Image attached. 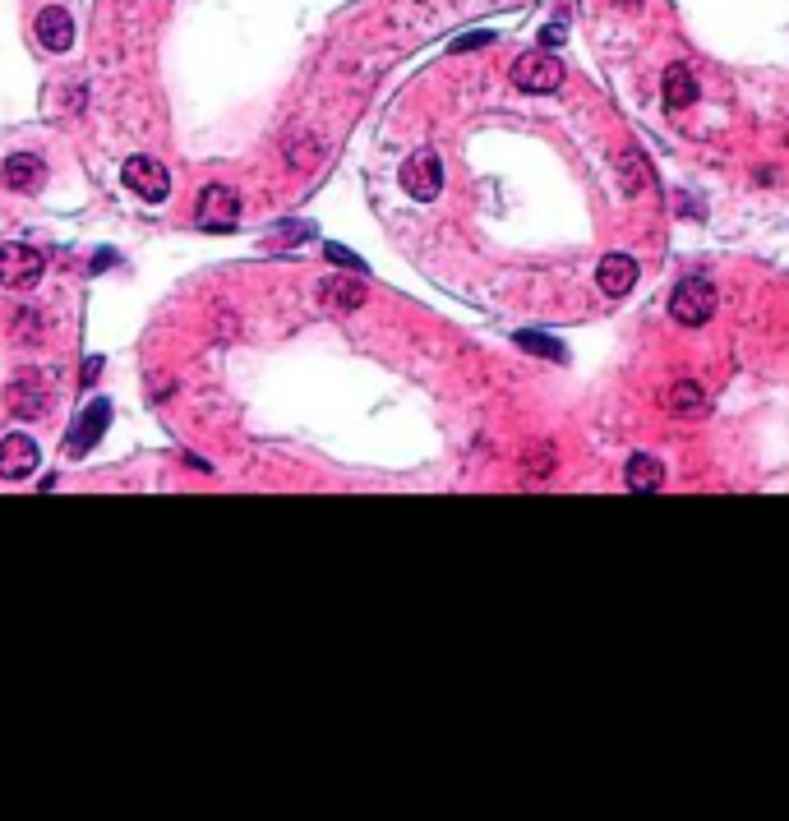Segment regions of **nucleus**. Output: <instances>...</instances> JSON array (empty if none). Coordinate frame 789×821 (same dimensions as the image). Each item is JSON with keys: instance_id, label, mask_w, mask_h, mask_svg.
<instances>
[{"instance_id": "obj_17", "label": "nucleus", "mask_w": 789, "mask_h": 821, "mask_svg": "<svg viewBox=\"0 0 789 821\" xmlns=\"http://www.w3.org/2000/svg\"><path fill=\"white\" fill-rule=\"evenodd\" d=\"M517 346H526V351H540L545 360H568V356H563V346L554 342V337H540V333H517Z\"/></svg>"}, {"instance_id": "obj_19", "label": "nucleus", "mask_w": 789, "mask_h": 821, "mask_svg": "<svg viewBox=\"0 0 789 821\" xmlns=\"http://www.w3.org/2000/svg\"><path fill=\"white\" fill-rule=\"evenodd\" d=\"M328 259H333V263H347V268H356V273H365V263H360L356 254H347L342 245H328Z\"/></svg>"}, {"instance_id": "obj_1", "label": "nucleus", "mask_w": 789, "mask_h": 821, "mask_svg": "<svg viewBox=\"0 0 789 821\" xmlns=\"http://www.w3.org/2000/svg\"><path fill=\"white\" fill-rule=\"evenodd\" d=\"M42 273H47V254L37 245H24V240L0 245V286L5 291H33Z\"/></svg>"}, {"instance_id": "obj_11", "label": "nucleus", "mask_w": 789, "mask_h": 821, "mask_svg": "<svg viewBox=\"0 0 789 821\" xmlns=\"http://www.w3.org/2000/svg\"><path fill=\"white\" fill-rule=\"evenodd\" d=\"M33 28H37V42H42L47 51H56V56L74 47V14L60 10V5H47V10L37 14Z\"/></svg>"}, {"instance_id": "obj_10", "label": "nucleus", "mask_w": 789, "mask_h": 821, "mask_svg": "<svg viewBox=\"0 0 789 821\" xmlns=\"http://www.w3.org/2000/svg\"><path fill=\"white\" fill-rule=\"evenodd\" d=\"M47 383H42V374H19V379L10 383V411L19 420H37V416H47Z\"/></svg>"}, {"instance_id": "obj_21", "label": "nucleus", "mask_w": 789, "mask_h": 821, "mask_svg": "<svg viewBox=\"0 0 789 821\" xmlns=\"http://www.w3.org/2000/svg\"><path fill=\"white\" fill-rule=\"evenodd\" d=\"M619 5H623V10H633V5H642V0H619Z\"/></svg>"}, {"instance_id": "obj_4", "label": "nucleus", "mask_w": 789, "mask_h": 821, "mask_svg": "<svg viewBox=\"0 0 789 821\" xmlns=\"http://www.w3.org/2000/svg\"><path fill=\"white\" fill-rule=\"evenodd\" d=\"M513 84L522 93H554L563 84V60L550 56V51H526L513 65Z\"/></svg>"}, {"instance_id": "obj_3", "label": "nucleus", "mask_w": 789, "mask_h": 821, "mask_svg": "<svg viewBox=\"0 0 789 821\" xmlns=\"http://www.w3.org/2000/svg\"><path fill=\"white\" fill-rule=\"evenodd\" d=\"M194 222L204 231H231L240 222V194L231 185H208L194 203Z\"/></svg>"}, {"instance_id": "obj_8", "label": "nucleus", "mask_w": 789, "mask_h": 821, "mask_svg": "<svg viewBox=\"0 0 789 821\" xmlns=\"http://www.w3.org/2000/svg\"><path fill=\"white\" fill-rule=\"evenodd\" d=\"M107 425H111V402H107V397H97V402L84 406V416L74 420V434H70V443H65V453L84 457L88 448L102 439V429H107Z\"/></svg>"}, {"instance_id": "obj_15", "label": "nucleus", "mask_w": 789, "mask_h": 821, "mask_svg": "<svg viewBox=\"0 0 789 821\" xmlns=\"http://www.w3.org/2000/svg\"><path fill=\"white\" fill-rule=\"evenodd\" d=\"M665 406H670L674 416H702L706 411V393H702V383L693 379H683L670 388V397H665Z\"/></svg>"}, {"instance_id": "obj_2", "label": "nucleus", "mask_w": 789, "mask_h": 821, "mask_svg": "<svg viewBox=\"0 0 789 821\" xmlns=\"http://www.w3.org/2000/svg\"><path fill=\"white\" fill-rule=\"evenodd\" d=\"M120 180H125V190L139 194L144 203H162L171 194V176L167 167L157 162V157H144V153H134L125 167H120Z\"/></svg>"}, {"instance_id": "obj_5", "label": "nucleus", "mask_w": 789, "mask_h": 821, "mask_svg": "<svg viewBox=\"0 0 789 821\" xmlns=\"http://www.w3.org/2000/svg\"><path fill=\"white\" fill-rule=\"evenodd\" d=\"M670 314L683 323V328H697L716 314V286L693 277V282H679V291L670 296Z\"/></svg>"}, {"instance_id": "obj_13", "label": "nucleus", "mask_w": 789, "mask_h": 821, "mask_svg": "<svg viewBox=\"0 0 789 821\" xmlns=\"http://www.w3.org/2000/svg\"><path fill=\"white\" fill-rule=\"evenodd\" d=\"M665 102H670V111H683L697 102V79L688 65H670L665 70Z\"/></svg>"}, {"instance_id": "obj_16", "label": "nucleus", "mask_w": 789, "mask_h": 821, "mask_svg": "<svg viewBox=\"0 0 789 821\" xmlns=\"http://www.w3.org/2000/svg\"><path fill=\"white\" fill-rule=\"evenodd\" d=\"M323 300H333V305H342V310H356L360 300H365V286L360 282H328L323 286Z\"/></svg>"}, {"instance_id": "obj_6", "label": "nucleus", "mask_w": 789, "mask_h": 821, "mask_svg": "<svg viewBox=\"0 0 789 821\" xmlns=\"http://www.w3.org/2000/svg\"><path fill=\"white\" fill-rule=\"evenodd\" d=\"M402 190H407L411 199H420V203L439 199V190H443V167H439V157H434V153H416V157H407V167H402Z\"/></svg>"}, {"instance_id": "obj_18", "label": "nucleus", "mask_w": 789, "mask_h": 821, "mask_svg": "<svg viewBox=\"0 0 789 821\" xmlns=\"http://www.w3.org/2000/svg\"><path fill=\"white\" fill-rule=\"evenodd\" d=\"M494 33H467V37H457L453 51H480V47H490Z\"/></svg>"}, {"instance_id": "obj_14", "label": "nucleus", "mask_w": 789, "mask_h": 821, "mask_svg": "<svg viewBox=\"0 0 789 821\" xmlns=\"http://www.w3.org/2000/svg\"><path fill=\"white\" fill-rule=\"evenodd\" d=\"M665 485V466L656 462V457H646L637 453L633 462H628V489H637V494H651V489Z\"/></svg>"}, {"instance_id": "obj_20", "label": "nucleus", "mask_w": 789, "mask_h": 821, "mask_svg": "<svg viewBox=\"0 0 789 821\" xmlns=\"http://www.w3.org/2000/svg\"><path fill=\"white\" fill-rule=\"evenodd\" d=\"M563 37H568V28H563V24H550L545 33H540V42H545V47H559Z\"/></svg>"}, {"instance_id": "obj_9", "label": "nucleus", "mask_w": 789, "mask_h": 821, "mask_svg": "<svg viewBox=\"0 0 789 821\" xmlns=\"http://www.w3.org/2000/svg\"><path fill=\"white\" fill-rule=\"evenodd\" d=\"M0 180H5V190H14V194H37L47 185V162L33 153H14V157H5Z\"/></svg>"}, {"instance_id": "obj_7", "label": "nucleus", "mask_w": 789, "mask_h": 821, "mask_svg": "<svg viewBox=\"0 0 789 821\" xmlns=\"http://www.w3.org/2000/svg\"><path fill=\"white\" fill-rule=\"evenodd\" d=\"M37 466H42V453H37V443L28 434H5L0 439V476L5 480H24Z\"/></svg>"}, {"instance_id": "obj_12", "label": "nucleus", "mask_w": 789, "mask_h": 821, "mask_svg": "<svg viewBox=\"0 0 789 821\" xmlns=\"http://www.w3.org/2000/svg\"><path fill=\"white\" fill-rule=\"evenodd\" d=\"M596 282L605 296H628L637 282V259H628V254H605L596 268Z\"/></svg>"}]
</instances>
